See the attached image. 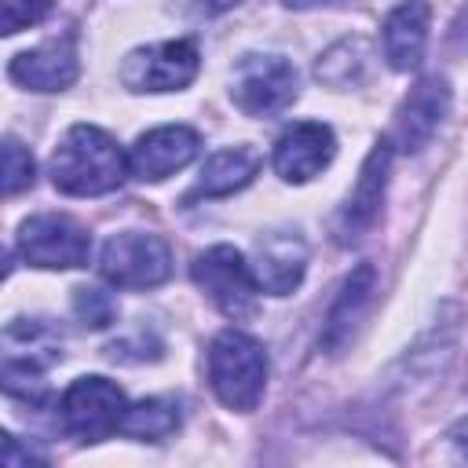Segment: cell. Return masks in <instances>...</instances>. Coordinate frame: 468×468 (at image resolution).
I'll return each instance as SVG.
<instances>
[{"instance_id":"6da1fadb","label":"cell","mask_w":468,"mask_h":468,"mask_svg":"<svg viewBox=\"0 0 468 468\" xmlns=\"http://www.w3.org/2000/svg\"><path fill=\"white\" fill-rule=\"evenodd\" d=\"M128 157L113 135L95 124H73L51 154V183L73 197H99L121 186Z\"/></svg>"},{"instance_id":"7a4b0ae2","label":"cell","mask_w":468,"mask_h":468,"mask_svg":"<svg viewBox=\"0 0 468 468\" xmlns=\"http://www.w3.org/2000/svg\"><path fill=\"white\" fill-rule=\"evenodd\" d=\"M62 362V333L44 318H18L0 329V388L22 402H44V373Z\"/></svg>"},{"instance_id":"3957f363","label":"cell","mask_w":468,"mask_h":468,"mask_svg":"<svg viewBox=\"0 0 468 468\" xmlns=\"http://www.w3.org/2000/svg\"><path fill=\"white\" fill-rule=\"evenodd\" d=\"M208 384L223 406L238 413L256 410L267 388V351L249 333H219L208 347Z\"/></svg>"},{"instance_id":"277c9868","label":"cell","mask_w":468,"mask_h":468,"mask_svg":"<svg viewBox=\"0 0 468 468\" xmlns=\"http://www.w3.org/2000/svg\"><path fill=\"white\" fill-rule=\"evenodd\" d=\"M99 271L117 289H154L172 274V252L157 234L121 230L102 245Z\"/></svg>"},{"instance_id":"5b68a950","label":"cell","mask_w":468,"mask_h":468,"mask_svg":"<svg viewBox=\"0 0 468 468\" xmlns=\"http://www.w3.org/2000/svg\"><path fill=\"white\" fill-rule=\"evenodd\" d=\"M230 95L249 117L282 113L296 99V69L282 55H241L230 77Z\"/></svg>"},{"instance_id":"8992f818","label":"cell","mask_w":468,"mask_h":468,"mask_svg":"<svg viewBox=\"0 0 468 468\" xmlns=\"http://www.w3.org/2000/svg\"><path fill=\"white\" fill-rule=\"evenodd\" d=\"M194 282L208 292V300L227 318H249L256 314V278L245 263V256L234 245H212L194 260Z\"/></svg>"},{"instance_id":"52a82bcc","label":"cell","mask_w":468,"mask_h":468,"mask_svg":"<svg viewBox=\"0 0 468 468\" xmlns=\"http://www.w3.org/2000/svg\"><path fill=\"white\" fill-rule=\"evenodd\" d=\"M124 413V391L106 377H80L58 402L62 428L80 442H99L117 431Z\"/></svg>"},{"instance_id":"ba28073f","label":"cell","mask_w":468,"mask_h":468,"mask_svg":"<svg viewBox=\"0 0 468 468\" xmlns=\"http://www.w3.org/2000/svg\"><path fill=\"white\" fill-rule=\"evenodd\" d=\"M18 249L33 267L69 271V267H84L88 263L91 238L77 219L58 216V212H40V216H29L22 223Z\"/></svg>"},{"instance_id":"9c48e42d","label":"cell","mask_w":468,"mask_h":468,"mask_svg":"<svg viewBox=\"0 0 468 468\" xmlns=\"http://www.w3.org/2000/svg\"><path fill=\"white\" fill-rule=\"evenodd\" d=\"M201 69V55L190 40H165L139 48L121 66V84L128 91H179Z\"/></svg>"},{"instance_id":"30bf717a","label":"cell","mask_w":468,"mask_h":468,"mask_svg":"<svg viewBox=\"0 0 468 468\" xmlns=\"http://www.w3.org/2000/svg\"><path fill=\"white\" fill-rule=\"evenodd\" d=\"M197 132L186 124H161L146 135H139V143L128 154V172L143 183H161L172 172L186 168L197 157Z\"/></svg>"},{"instance_id":"8fae6325","label":"cell","mask_w":468,"mask_h":468,"mask_svg":"<svg viewBox=\"0 0 468 468\" xmlns=\"http://www.w3.org/2000/svg\"><path fill=\"white\" fill-rule=\"evenodd\" d=\"M336 154V139L322 121H300L274 143V172L289 183L314 179Z\"/></svg>"},{"instance_id":"7c38bea8","label":"cell","mask_w":468,"mask_h":468,"mask_svg":"<svg viewBox=\"0 0 468 468\" xmlns=\"http://www.w3.org/2000/svg\"><path fill=\"white\" fill-rule=\"evenodd\" d=\"M256 289H267L271 296H289L307 271V245L300 234L289 230H274L267 238L256 241V256L249 263Z\"/></svg>"},{"instance_id":"4fadbf2b","label":"cell","mask_w":468,"mask_h":468,"mask_svg":"<svg viewBox=\"0 0 468 468\" xmlns=\"http://www.w3.org/2000/svg\"><path fill=\"white\" fill-rule=\"evenodd\" d=\"M388 161H391L388 143H377V150H373V154L366 157V165H362V176H358L351 197L344 201V208H340V216H336V241H340V245L358 241V238L373 227V219H377V212H380V201H384Z\"/></svg>"},{"instance_id":"5bb4252c","label":"cell","mask_w":468,"mask_h":468,"mask_svg":"<svg viewBox=\"0 0 468 468\" xmlns=\"http://www.w3.org/2000/svg\"><path fill=\"white\" fill-rule=\"evenodd\" d=\"M80 62H77V44L73 37H58L48 44H37L11 62V80L29 88V91H62L77 80Z\"/></svg>"},{"instance_id":"9a60e30c","label":"cell","mask_w":468,"mask_h":468,"mask_svg":"<svg viewBox=\"0 0 468 468\" xmlns=\"http://www.w3.org/2000/svg\"><path fill=\"white\" fill-rule=\"evenodd\" d=\"M373 292H377V271H373V263H362L358 271L347 274L336 303L329 307L325 333H322V344H325L329 355H340L351 344L355 329L362 325V318H366V311L373 303Z\"/></svg>"},{"instance_id":"2e32d148","label":"cell","mask_w":468,"mask_h":468,"mask_svg":"<svg viewBox=\"0 0 468 468\" xmlns=\"http://www.w3.org/2000/svg\"><path fill=\"white\" fill-rule=\"evenodd\" d=\"M428 18L431 7L428 0H402L399 7L388 11L384 18V58L391 69H417L424 44H428Z\"/></svg>"},{"instance_id":"e0dca14e","label":"cell","mask_w":468,"mask_h":468,"mask_svg":"<svg viewBox=\"0 0 468 468\" xmlns=\"http://www.w3.org/2000/svg\"><path fill=\"white\" fill-rule=\"evenodd\" d=\"M446 110H450V88H446V80H439V77L420 80L410 91L406 106H402V121H399L402 146L406 150H420L435 135V128L442 124Z\"/></svg>"},{"instance_id":"ac0fdd59","label":"cell","mask_w":468,"mask_h":468,"mask_svg":"<svg viewBox=\"0 0 468 468\" xmlns=\"http://www.w3.org/2000/svg\"><path fill=\"white\" fill-rule=\"evenodd\" d=\"M256 172H260V154L256 150H249V146L216 150L205 161V168H201L194 190L186 194V201H197V197H227L234 190L249 186Z\"/></svg>"},{"instance_id":"d6986e66","label":"cell","mask_w":468,"mask_h":468,"mask_svg":"<svg viewBox=\"0 0 468 468\" xmlns=\"http://www.w3.org/2000/svg\"><path fill=\"white\" fill-rule=\"evenodd\" d=\"M179 406L172 399H143L135 406H124L117 431L143 439V442H161L179 428Z\"/></svg>"},{"instance_id":"ffe728a7","label":"cell","mask_w":468,"mask_h":468,"mask_svg":"<svg viewBox=\"0 0 468 468\" xmlns=\"http://www.w3.org/2000/svg\"><path fill=\"white\" fill-rule=\"evenodd\" d=\"M369 58H373L369 44H366L362 37H351V40L333 44V48L318 58V69H314V73H318V80H325V84H333V88H355V84L366 77Z\"/></svg>"},{"instance_id":"44dd1931","label":"cell","mask_w":468,"mask_h":468,"mask_svg":"<svg viewBox=\"0 0 468 468\" xmlns=\"http://www.w3.org/2000/svg\"><path fill=\"white\" fill-rule=\"evenodd\" d=\"M33 154L18 143V139H0V197L22 194L26 186H33Z\"/></svg>"},{"instance_id":"7402d4cb","label":"cell","mask_w":468,"mask_h":468,"mask_svg":"<svg viewBox=\"0 0 468 468\" xmlns=\"http://www.w3.org/2000/svg\"><path fill=\"white\" fill-rule=\"evenodd\" d=\"M51 11V0H0V37L37 26Z\"/></svg>"},{"instance_id":"603a6c76","label":"cell","mask_w":468,"mask_h":468,"mask_svg":"<svg viewBox=\"0 0 468 468\" xmlns=\"http://www.w3.org/2000/svg\"><path fill=\"white\" fill-rule=\"evenodd\" d=\"M73 311H77V318L88 325V329H106L110 322H113V300H110V292H102V289H77V296H73Z\"/></svg>"},{"instance_id":"cb8c5ba5","label":"cell","mask_w":468,"mask_h":468,"mask_svg":"<svg viewBox=\"0 0 468 468\" xmlns=\"http://www.w3.org/2000/svg\"><path fill=\"white\" fill-rule=\"evenodd\" d=\"M44 457L37 450H29L26 442H18L11 431H0V464H40Z\"/></svg>"},{"instance_id":"d4e9b609","label":"cell","mask_w":468,"mask_h":468,"mask_svg":"<svg viewBox=\"0 0 468 468\" xmlns=\"http://www.w3.org/2000/svg\"><path fill=\"white\" fill-rule=\"evenodd\" d=\"M289 7H296V11H303V7H322V4H333V0H285Z\"/></svg>"},{"instance_id":"484cf974","label":"cell","mask_w":468,"mask_h":468,"mask_svg":"<svg viewBox=\"0 0 468 468\" xmlns=\"http://www.w3.org/2000/svg\"><path fill=\"white\" fill-rule=\"evenodd\" d=\"M7 274H11V252H7L4 245H0V282H4Z\"/></svg>"}]
</instances>
